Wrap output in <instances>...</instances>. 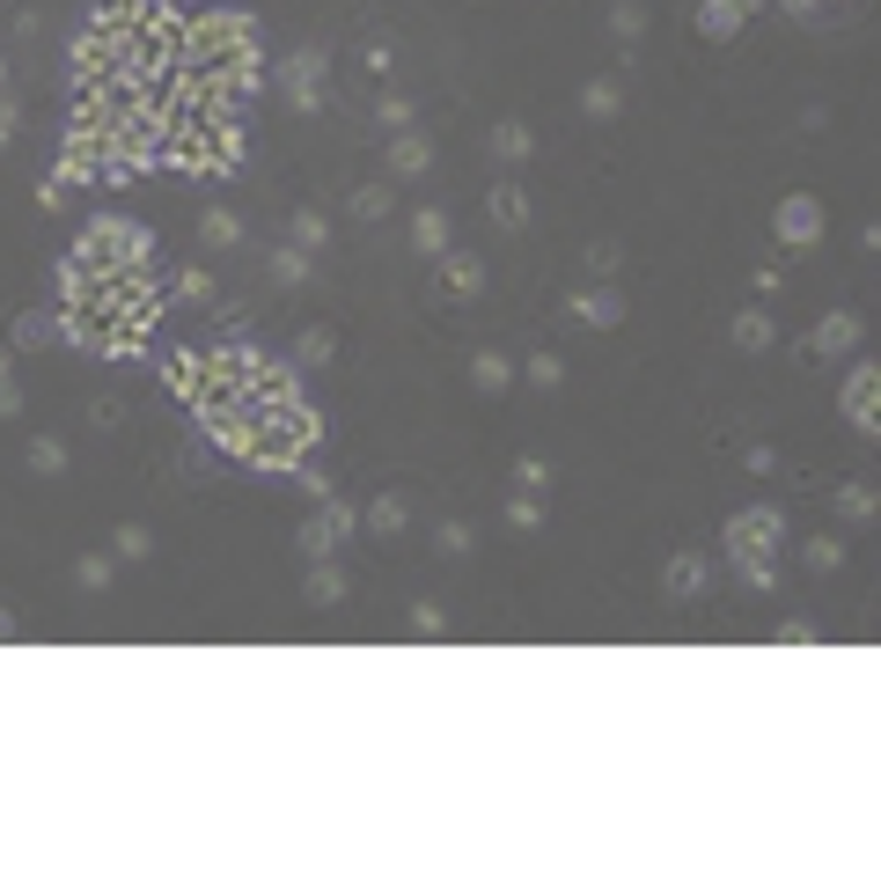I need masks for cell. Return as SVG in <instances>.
Segmentation results:
<instances>
[{"label": "cell", "instance_id": "cell-1", "mask_svg": "<svg viewBox=\"0 0 881 881\" xmlns=\"http://www.w3.org/2000/svg\"><path fill=\"white\" fill-rule=\"evenodd\" d=\"M162 317V287L155 272H89V265H59V323L73 345H89L96 361H125L140 353L147 331Z\"/></svg>", "mask_w": 881, "mask_h": 881}, {"label": "cell", "instance_id": "cell-2", "mask_svg": "<svg viewBox=\"0 0 881 881\" xmlns=\"http://www.w3.org/2000/svg\"><path fill=\"white\" fill-rule=\"evenodd\" d=\"M206 434H214L220 456H236V464L250 470H301L309 456H317V412H309V397H272V404H258V412H220L206 419Z\"/></svg>", "mask_w": 881, "mask_h": 881}, {"label": "cell", "instance_id": "cell-3", "mask_svg": "<svg viewBox=\"0 0 881 881\" xmlns=\"http://www.w3.org/2000/svg\"><path fill=\"white\" fill-rule=\"evenodd\" d=\"M176 67L192 73V81H206V96L236 103L243 111V96L258 89V30L236 15V8H206V15H192L184 23V37H176Z\"/></svg>", "mask_w": 881, "mask_h": 881}, {"label": "cell", "instance_id": "cell-4", "mask_svg": "<svg viewBox=\"0 0 881 881\" xmlns=\"http://www.w3.org/2000/svg\"><path fill=\"white\" fill-rule=\"evenodd\" d=\"M155 162H170L184 176H220L243 162V125L236 111H192V118H162V147Z\"/></svg>", "mask_w": 881, "mask_h": 881}, {"label": "cell", "instance_id": "cell-5", "mask_svg": "<svg viewBox=\"0 0 881 881\" xmlns=\"http://www.w3.org/2000/svg\"><path fill=\"white\" fill-rule=\"evenodd\" d=\"M67 258H73V265H89V272H147V265H155V236H147L140 220L96 214L81 236H73Z\"/></svg>", "mask_w": 881, "mask_h": 881}, {"label": "cell", "instance_id": "cell-6", "mask_svg": "<svg viewBox=\"0 0 881 881\" xmlns=\"http://www.w3.org/2000/svg\"><path fill=\"white\" fill-rule=\"evenodd\" d=\"M779 507H742L728 522V559H734V573H742V581L750 587H764V595H771V587H779V573H771V551H779Z\"/></svg>", "mask_w": 881, "mask_h": 881}, {"label": "cell", "instance_id": "cell-7", "mask_svg": "<svg viewBox=\"0 0 881 881\" xmlns=\"http://www.w3.org/2000/svg\"><path fill=\"white\" fill-rule=\"evenodd\" d=\"M323 81H331V52L323 45H301L287 67H279V96H287L294 118H317L323 111Z\"/></svg>", "mask_w": 881, "mask_h": 881}, {"label": "cell", "instance_id": "cell-8", "mask_svg": "<svg viewBox=\"0 0 881 881\" xmlns=\"http://www.w3.org/2000/svg\"><path fill=\"white\" fill-rule=\"evenodd\" d=\"M353 529H361V514H353V507L339 500V492H331V500H323V507L309 514L301 529H294V544H301V559L317 565V559H331L339 544H353Z\"/></svg>", "mask_w": 881, "mask_h": 881}, {"label": "cell", "instance_id": "cell-9", "mask_svg": "<svg viewBox=\"0 0 881 881\" xmlns=\"http://www.w3.org/2000/svg\"><path fill=\"white\" fill-rule=\"evenodd\" d=\"M874 404H881V375H874V361H853L845 367V419H853V434H867L874 440Z\"/></svg>", "mask_w": 881, "mask_h": 881}, {"label": "cell", "instance_id": "cell-10", "mask_svg": "<svg viewBox=\"0 0 881 881\" xmlns=\"http://www.w3.org/2000/svg\"><path fill=\"white\" fill-rule=\"evenodd\" d=\"M859 339H867V323H859L853 309H831V317L808 331V361H845V353H859Z\"/></svg>", "mask_w": 881, "mask_h": 881}, {"label": "cell", "instance_id": "cell-11", "mask_svg": "<svg viewBox=\"0 0 881 881\" xmlns=\"http://www.w3.org/2000/svg\"><path fill=\"white\" fill-rule=\"evenodd\" d=\"M771 228H779V243H786V250H808L815 236H823V198H808V192L779 198V214H771Z\"/></svg>", "mask_w": 881, "mask_h": 881}, {"label": "cell", "instance_id": "cell-12", "mask_svg": "<svg viewBox=\"0 0 881 881\" xmlns=\"http://www.w3.org/2000/svg\"><path fill=\"white\" fill-rule=\"evenodd\" d=\"M440 294H456V301H478V294H485V265H478L470 250H440Z\"/></svg>", "mask_w": 881, "mask_h": 881}, {"label": "cell", "instance_id": "cell-13", "mask_svg": "<svg viewBox=\"0 0 881 881\" xmlns=\"http://www.w3.org/2000/svg\"><path fill=\"white\" fill-rule=\"evenodd\" d=\"M661 581H668V595H676V603H698V595L712 587V565H706V551H676Z\"/></svg>", "mask_w": 881, "mask_h": 881}, {"label": "cell", "instance_id": "cell-14", "mask_svg": "<svg viewBox=\"0 0 881 881\" xmlns=\"http://www.w3.org/2000/svg\"><path fill=\"white\" fill-rule=\"evenodd\" d=\"M728 339L742 345V353H771V345H779V323H771V309H764V301H750V309L728 323Z\"/></svg>", "mask_w": 881, "mask_h": 881}, {"label": "cell", "instance_id": "cell-15", "mask_svg": "<svg viewBox=\"0 0 881 881\" xmlns=\"http://www.w3.org/2000/svg\"><path fill=\"white\" fill-rule=\"evenodd\" d=\"M485 214L500 220V228H529V184H522V176H500L485 192Z\"/></svg>", "mask_w": 881, "mask_h": 881}, {"label": "cell", "instance_id": "cell-16", "mask_svg": "<svg viewBox=\"0 0 881 881\" xmlns=\"http://www.w3.org/2000/svg\"><path fill=\"white\" fill-rule=\"evenodd\" d=\"M757 8L764 0H698V30H706V37H734Z\"/></svg>", "mask_w": 881, "mask_h": 881}, {"label": "cell", "instance_id": "cell-17", "mask_svg": "<svg viewBox=\"0 0 881 881\" xmlns=\"http://www.w3.org/2000/svg\"><path fill=\"white\" fill-rule=\"evenodd\" d=\"M198 243L214 250V258L243 250V214H228V206H206V214H198Z\"/></svg>", "mask_w": 881, "mask_h": 881}, {"label": "cell", "instance_id": "cell-18", "mask_svg": "<svg viewBox=\"0 0 881 881\" xmlns=\"http://www.w3.org/2000/svg\"><path fill=\"white\" fill-rule=\"evenodd\" d=\"M573 317L595 323V331H610V323H625V294L617 287H581L573 294Z\"/></svg>", "mask_w": 881, "mask_h": 881}, {"label": "cell", "instance_id": "cell-19", "mask_svg": "<svg viewBox=\"0 0 881 881\" xmlns=\"http://www.w3.org/2000/svg\"><path fill=\"white\" fill-rule=\"evenodd\" d=\"M404 522H412V507H404V492H375L361 514V529L367 537H404Z\"/></svg>", "mask_w": 881, "mask_h": 881}, {"label": "cell", "instance_id": "cell-20", "mask_svg": "<svg viewBox=\"0 0 881 881\" xmlns=\"http://www.w3.org/2000/svg\"><path fill=\"white\" fill-rule=\"evenodd\" d=\"M434 170V147H426V133H390V176H426Z\"/></svg>", "mask_w": 881, "mask_h": 881}, {"label": "cell", "instance_id": "cell-21", "mask_svg": "<svg viewBox=\"0 0 881 881\" xmlns=\"http://www.w3.org/2000/svg\"><path fill=\"white\" fill-rule=\"evenodd\" d=\"M470 382L485 397H500V390H514V361L500 353V345H485V353H470Z\"/></svg>", "mask_w": 881, "mask_h": 881}, {"label": "cell", "instance_id": "cell-22", "mask_svg": "<svg viewBox=\"0 0 881 881\" xmlns=\"http://www.w3.org/2000/svg\"><path fill=\"white\" fill-rule=\"evenodd\" d=\"M492 155H500V162H529V155H537L529 118H500V125H492Z\"/></svg>", "mask_w": 881, "mask_h": 881}, {"label": "cell", "instance_id": "cell-23", "mask_svg": "<svg viewBox=\"0 0 881 881\" xmlns=\"http://www.w3.org/2000/svg\"><path fill=\"white\" fill-rule=\"evenodd\" d=\"M162 390H176L184 404H192V390H198V345H176V353H162Z\"/></svg>", "mask_w": 881, "mask_h": 881}, {"label": "cell", "instance_id": "cell-24", "mask_svg": "<svg viewBox=\"0 0 881 881\" xmlns=\"http://www.w3.org/2000/svg\"><path fill=\"white\" fill-rule=\"evenodd\" d=\"M162 294H170L176 309H206V301H214V272H206V265H184Z\"/></svg>", "mask_w": 881, "mask_h": 881}, {"label": "cell", "instance_id": "cell-25", "mask_svg": "<svg viewBox=\"0 0 881 881\" xmlns=\"http://www.w3.org/2000/svg\"><path fill=\"white\" fill-rule=\"evenodd\" d=\"M412 250L419 258H440V250H448V214H440V206H419L412 214Z\"/></svg>", "mask_w": 881, "mask_h": 881}, {"label": "cell", "instance_id": "cell-26", "mask_svg": "<svg viewBox=\"0 0 881 881\" xmlns=\"http://www.w3.org/2000/svg\"><path fill=\"white\" fill-rule=\"evenodd\" d=\"M617 111H625V89H617L610 73H603V81H587V89H581V118H595V125H603V118H617Z\"/></svg>", "mask_w": 881, "mask_h": 881}, {"label": "cell", "instance_id": "cell-27", "mask_svg": "<svg viewBox=\"0 0 881 881\" xmlns=\"http://www.w3.org/2000/svg\"><path fill=\"white\" fill-rule=\"evenodd\" d=\"M287 243L294 250H323V243H331V220H323L317 206H301V214L287 220Z\"/></svg>", "mask_w": 881, "mask_h": 881}, {"label": "cell", "instance_id": "cell-28", "mask_svg": "<svg viewBox=\"0 0 881 881\" xmlns=\"http://www.w3.org/2000/svg\"><path fill=\"white\" fill-rule=\"evenodd\" d=\"M111 581H118V559H111V551H89V559L73 565V587H81V595H103Z\"/></svg>", "mask_w": 881, "mask_h": 881}, {"label": "cell", "instance_id": "cell-29", "mask_svg": "<svg viewBox=\"0 0 881 881\" xmlns=\"http://www.w3.org/2000/svg\"><path fill=\"white\" fill-rule=\"evenodd\" d=\"M309 603H317V610H331V603H345V573L331 559H317L309 565Z\"/></svg>", "mask_w": 881, "mask_h": 881}, {"label": "cell", "instance_id": "cell-30", "mask_svg": "<svg viewBox=\"0 0 881 881\" xmlns=\"http://www.w3.org/2000/svg\"><path fill=\"white\" fill-rule=\"evenodd\" d=\"M610 37H617V45H639V37H647V0H617V8H610Z\"/></svg>", "mask_w": 881, "mask_h": 881}, {"label": "cell", "instance_id": "cell-31", "mask_svg": "<svg viewBox=\"0 0 881 881\" xmlns=\"http://www.w3.org/2000/svg\"><path fill=\"white\" fill-rule=\"evenodd\" d=\"M390 206H397L390 184H361V192H353V220H367V228H375V220H390Z\"/></svg>", "mask_w": 881, "mask_h": 881}, {"label": "cell", "instance_id": "cell-32", "mask_svg": "<svg viewBox=\"0 0 881 881\" xmlns=\"http://www.w3.org/2000/svg\"><path fill=\"white\" fill-rule=\"evenodd\" d=\"M272 279H279V287H309V250L279 243V250H272Z\"/></svg>", "mask_w": 881, "mask_h": 881}, {"label": "cell", "instance_id": "cell-33", "mask_svg": "<svg viewBox=\"0 0 881 881\" xmlns=\"http://www.w3.org/2000/svg\"><path fill=\"white\" fill-rule=\"evenodd\" d=\"M111 559H125V565L155 559V537H147V529H133V522H125V529H111Z\"/></svg>", "mask_w": 881, "mask_h": 881}, {"label": "cell", "instance_id": "cell-34", "mask_svg": "<svg viewBox=\"0 0 881 881\" xmlns=\"http://www.w3.org/2000/svg\"><path fill=\"white\" fill-rule=\"evenodd\" d=\"M331 345H339V339H331V323H309L301 345H294V361H301V367H323V361H331Z\"/></svg>", "mask_w": 881, "mask_h": 881}, {"label": "cell", "instance_id": "cell-35", "mask_svg": "<svg viewBox=\"0 0 881 881\" xmlns=\"http://www.w3.org/2000/svg\"><path fill=\"white\" fill-rule=\"evenodd\" d=\"M30 470H37V478H59V470H67V448H59L52 434H37L30 440Z\"/></svg>", "mask_w": 881, "mask_h": 881}, {"label": "cell", "instance_id": "cell-36", "mask_svg": "<svg viewBox=\"0 0 881 881\" xmlns=\"http://www.w3.org/2000/svg\"><path fill=\"white\" fill-rule=\"evenodd\" d=\"M507 529H522V537L544 529V500H537V492H514V500H507Z\"/></svg>", "mask_w": 881, "mask_h": 881}, {"label": "cell", "instance_id": "cell-37", "mask_svg": "<svg viewBox=\"0 0 881 881\" xmlns=\"http://www.w3.org/2000/svg\"><path fill=\"white\" fill-rule=\"evenodd\" d=\"M837 514H845V522H867V514H874V492L859 485V478H853V485H837Z\"/></svg>", "mask_w": 881, "mask_h": 881}, {"label": "cell", "instance_id": "cell-38", "mask_svg": "<svg viewBox=\"0 0 881 881\" xmlns=\"http://www.w3.org/2000/svg\"><path fill=\"white\" fill-rule=\"evenodd\" d=\"M808 565H815V573H837V565H845V544L837 537H808V551H801Z\"/></svg>", "mask_w": 881, "mask_h": 881}, {"label": "cell", "instance_id": "cell-39", "mask_svg": "<svg viewBox=\"0 0 881 881\" xmlns=\"http://www.w3.org/2000/svg\"><path fill=\"white\" fill-rule=\"evenodd\" d=\"M529 382H537V390H559L565 361H559V353H529Z\"/></svg>", "mask_w": 881, "mask_h": 881}, {"label": "cell", "instance_id": "cell-40", "mask_svg": "<svg viewBox=\"0 0 881 881\" xmlns=\"http://www.w3.org/2000/svg\"><path fill=\"white\" fill-rule=\"evenodd\" d=\"M361 67L367 73H390L397 67V45H390V37H367V45H361Z\"/></svg>", "mask_w": 881, "mask_h": 881}, {"label": "cell", "instance_id": "cell-41", "mask_svg": "<svg viewBox=\"0 0 881 881\" xmlns=\"http://www.w3.org/2000/svg\"><path fill=\"white\" fill-rule=\"evenodd\" d=\"M375 118L390 125V133H404V125H412V103H404V96L390 89V96H375Z\"/></svg>", "mask_w": 881, "mask_h": 881}, {"label": "cell", "instance_id": "cell-42", "mask_svg": "<svg viewBox=\"0 0 881 881\" xmlns=\"http://www.w3.org/2000/svg\"><path fill=\"white\" fill-rule=\"evenodd\" d=\"M412 632L440 639V632H448V610H440V603H412Z\"/></svg>", "mask_w": 881, "mask_h": 881}, {"label": "cell", "instance_id": "cell-43", "mask_svg": "<svg viewBox=\"0 0 881 881\" xmlns=\"http://www.w3.org/2000/svg\"><path fill=\"white\" fill-rule=\"evenodd\" d=\"M440 551H448V559H470V522H440Z\"/></svg>", "mask_w": 881, "mask_h": 881}, {"label": "cell", "instance_id": "cell-44", "mask_svg": "<svg viewBox=\"0 0 881 881\" xmlns=\"http://www.w3.org/2000/svg\"><path fill=\"white\" fill-rule=\"evenodd\" d=\"M544 478H551V464H537V456L514 464V485H522V492H544Z\"/></svg>", "mask_w": 881, "mask_h": 881}, {"label": "cell", "instance_id": "cell-45", "mask_svg": "<svg viewBox=\"0 0 881 881\" xmlns=\"http://www.w3.org/2000/svg\"><path fill=\"white\" fill-rule=\"evenodd\" d=\"M118 419H125V404H118V397H96V404H89V426H103V434H111Z\"/></svg>", "mask_w": 881, "mask_h": 881}, {"label": "cell", "instance_id": "cell-46", "mask_svg": "<svg viewBox=\"0 0 881 881\" xmlns=\"http://www.w3.org/2000/svg\"><path fill=\"white\" fill-rule=\"evenodd\" d=\"M15 133H23V111H15V96H8V89H0V147L15 140Z\"/></svg>", "mask_w": 881, "mask_h": 881}, {"label": "cell", "instance_id": "cell-47", "mask_svg": "<svg viewBox=\"0 0 881 881\" xmlns=\"http://www.w3.org/2000/svg\"><path fill=\"white\" fill-rule=\"evenodd\" d=\"M779 647H815V625H801V617H793V625H779Z\"/></svg>", "mask_w": 881, "mask_h": 881}, {"label": "cell", "instance_id": "cell-48", "mask_svg": "<svg viewBox=\"0 0 881 881\" xmlns=\"http://www.w3.org/2000/svg\"><path fill=\"white\" fill-rule=\"evenodd\" d=\"M786 15H793V23H823V0H779Z\"/></svg>", "mask_w": 881, "mask_h": 881}, {"label": "cell", "instance_id": "cell-49", "mask_svg": "<svg viewBox=\"0 0 881 881\" xmlns=\"http://www.w3.org/2000/svg\"><path fill=\"white\" fill-rule=\"evenodd\" d=\"M23 412V390H15V375H0V419Z\"/></svg>", "mask_w": 881, "mask_h": 881}, {"label": "cell", "instance_id": "cell-50", "mask_svg": "<svg viewBox=\"0 0 881 881\" xmlns=\"http://www.w3.org/2000/svg\"><path fill=\"white\" fill-rule=\"evenodd\" d=\"M750 287H757V294H779V287H786V265H757V279H750Z\"/></svg>", "mask_w": 881, "mask_h": 881}, {"label": "cell", "instance_id": "cell-51", "mask_svg": "<svg viewBox=\"0 0 881 881\" xmlns=\"http://www.w3.org/2000/svg\"><path fill=\"white\" fill-rule=\"evenodd\" d=\"M0 639H15V617H8V610H0Z\"/></svg>", "mask_w": 881, "mask_h": 881}, {"label": "cell", "instance_id": "cell-52", "mask_svg": "<svg viewBox=\"0 0 881 881\" xmlns=\"http://www.w3.org/2000/svg\"><path fill=\"white\" fill-rule=\"evenodd\" d=\"M0 375H8V345H0Z\"/></svg>", "mask_w": 881, "mask_h": 881}]
</instances>
